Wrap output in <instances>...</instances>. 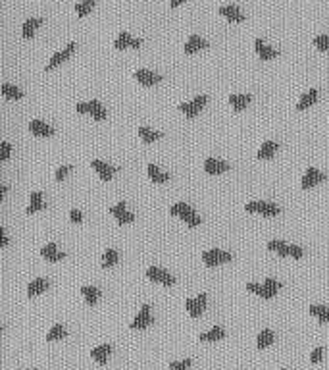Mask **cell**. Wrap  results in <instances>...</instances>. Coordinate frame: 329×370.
<instances>
[{"mask_svg":"<svg viewBox=\"0 0 329 370\" xmlns=\"http://www.w3.org/2000/svg\"><path fill=\"white\" fill-rule=\"evenodd\" d=\"M170 212H172L174 216H179L185 224H189L191 228H197L198 224H200V216L195 212V208L191 207V205H187V203H176V205H172V207H170Z\"/></svg>","mask_w":329,"mask_h":370,"instance_id":"1","label":"cell"},{"mask_svg":"<svg viewBox=\"0 0 329 370\" xmlns=\"http://www.w3.org/2000/svg\"><path fill=\"white\" fill-rule=\"evenodd\" d=\"M318 320H319V322H321V324H325V322H329V309H327V306H325V309H323V311L319 313Z\"/></svg>","mask_w":329,"mask_h":370,"instance_id":"47","label":"cell"},{"mask_svg":"<svg viewBox=\"0 0 329 370\" xmlns=\"http://www.w3.org/2000/svg\"><path fill=\"white\" fill-rule=\"evenodd\" d=\"M6 245H8V233L4 228H0V247H6Z\"/></svg>","mask_w":329,"mask_h":370,"instance_id":"48","label":"cell"},{"mask_svg":"<svg viewBox=\"0 0 329 370\" xmlns=\"http://www.w3.org/2000/svg\"><path fill=\"white\" fill-rule=\"evenodd\" d=\"M318 89H308L306 93H302L300 100L296 102V110H306L308 106H312L316 100H318Z\"/></svg>","mask_w":329,"mask_h":370,"instance_id":"24","label":"cell"},{"mask_svg":"<svg viewBox=\"0 0 329 370\" xmlns=\"http://www.w3.org/2000/svg\"><path fill=\"white\" fill-rule=\"evenodd\" d=\"M141 44H143V41L137 39V37H133L129 31H120V35L114 41V46L118 50H123V48H139Z\"/></svg>","mask_w":329,"mask_h":370,"instance_id":"8","label":"cell"},{"mask_svg":"<svg viewBox=\"0 0 329 370\" xmlns=\"http://www.w3.org/2000/svg\"><path fill=\"white\" fill-rule=\"evenodd\" d=\"M323 309H325L323 305H310V306H308V313H310L312 316H316V318H318L319 313H321Z\"/></svg>","mask_w":329,"mask_h":370,"instance_id":"45","label":"cell"},{"mask_svg":"<svg viewBox=\"0 0 329 370\" xmlns=\"http://www.w3.org/2000/svg\"><path fill=\"white\" fill-rule=\"evenodd\" d=\"M135 79L141 83V85H146V87H150V85H156V83H160L162 81V76L160 74H156L152 70H146V68H139V70H135Z\"/></svg>","mask_w":329,"mask_h":370,"instance_id":"10","label":"cell"},{"mask_svg":"<svg viewBox=\"0 0 329 370\" xmlns=\"http://www.w3.org/2000/svg\"><path fill=\"white\" fill-rule=\"evenodd\" d=\"M268 249L270 251H275L277 255H281V257H289V249H291V245L285 243V241L281 239H272L268 243Z\"/></svg>","mask_w":329,"mask_h":370,"instance_id":"34","label":"cell"},{"mask_svg":"<svg viewBox=\"0 0 329 370\" xmlns=\"http://www.w3.org/2000/svg\"><path fill=\"white\" fill-rule=\"evenodd\" d=\"M118 259H120L118 251L110 247V249H106L104 251V255H102V266H104V268H112V266L118 262Z\"/></svg>","mask_w":329,"mask_h":370,"instance_id":"35","label":"cell"},{"mask_svg":"<svg viewBox=\"0 0 329 370\" xmlns=\"http://www.w3.org/2000/svg\"><path fill=\"white\" fill-rule=\"evenodd\" d=\"M69 218H71V222H81L83 220V214L77 210V208H71V212H69Z\"/></svg>","mask_w":329,"mask_h":370,"instance_id":"46","label":"cell"},{"mask_svg":"<svg viewBox=\"0 0 329 370\" xmlns=\"http://www.w3.org/2000/svg\"><path fill=\"white\" fill-rule=\"evenodd\" d=\"M146 172H148V177L152 179L154 183H166V181H170V174L162 172L156 164H148L146 166Z\"/></svg>","mask_w":329,"mask_h":370,"instance_id":"25","label":"cell"},{"mask_svg":"<svg viewBox=\"0 0 329 370\" xmlns=\"http://www.w3.org/2000/svg\"><path fill=\"white\" fill-rule=\"evenodd\" d=\"M139 137H141L144 143H152V141H156V139H160L162 133L156 130H150L148 126H139Z\"/></svg>","mask_w":329,"mask_h":370,"instance_id":"33","label":"cell"},{"mask_svg":"<svg viewBox=\"0 0 329 370\" xmlns=\"http://www.w3.org/2000/svg\"><path fill=\"white\" fill-rule=\"evenodd\" d=\"M75 108L79 114H91L95 120H106V116H108L106 108L102 106V102L97 100V98H93L89 102H77Z\"/></svg>","mask_w":329,"mask_h":370,"instance_id":"2","label":"cell"},{"mask_svg":"<svg viewBox=\"0 0 329 370\" xmlns=\"http://www.w3.org/2000/svg\"><path fill=\"white\" fill-rule=\"evenodd\" d=\"M277 149H279V145L277 141H264L262 147L258 149V158H272L275 153H277Z\"/></svg>","mask_w":329,"mask_h":370,"instance_id":"30","label":"cell"},{"mask_svg":"<svg viewBox=\"0 0 329 370\" xmlns=\"http://www.w3.org/2000/svg\"><path fill=\"white\" fill-rule=\"evenodd\" d=\"M219 14L225 16V18L231 20V22H242V20H244L242 10L239 6H235V4H223V6H219Z\"/></svg>","mask_w":329,"mask_h":370,"instance_id":"21","label":"cell"},{"mask_svg":"<svg viewBox=\"0 0 329 370\" xmlns=\"http://www.w3.org/2000/svg\"><path fill=\"white\" fill-rule=\"evenodd\" d=\"M75 46H77L75 43H69V44H66L62 50L54 52V54H52V58L48 60V64H46V70H52V68H56L58 64H62V62H64L66 58H69V54L75 50Z\"/></svg>","mask_w":329,"mask_h":370,"instance_id":"14","label":"cell"},{"mask_svg":"<svg viewBox=\"0 0 329 370\" xmlns=\"http://www.w3.org/2000/svg\"><path fill=\"white\" fill-rule=\"evenodd\" d=\"M93 6H95V0H83V2H77V4H75L77 16H79V18L87 16L89 12L93 10Z\"/></svg>","mask_w":329,"mask_h":370,"instance_id":"38","label":"cell"},{"mask_svg":"<svg viewBox=\"0 0 329 370\" xmlns=\"http://www.w3.org/2000/svg\"><path fill=\"white\" fill-rule=\"evenodd\" d=\"M246 212H260L262 216H277L279 212H281V208L277 207L275 203H270V201H251V203H246V207H244Z\"/></svg>","mask_w":329,"mask_h":370,"instance_id":"3","label":"cell"},{"mask_svg":"<svg viewBox=\"0 0 329 370\" xmlns=\"http://www.w3.org/2000/svg\"><path fill=\"white\" fill-rule=\"evenodd\" d=\"M29 131L37 135V137H48V135H52L54 133V128L50 126V124H46L43 120H31L29 124Z\"/></svg>","mask_w":329,"mask_h":370,"instance_id":"17","label":"cell"},{"mask_svg":"<svg viewBox=\"0 0 329 370\" xmlns=\"http://www.w3.org/2000/svg\"><path fill=\"white\" fill-rule=\"evenodd\" d=\"M6 193H8V185H2V187H0V199H4Z\"/></svg>","mask_w":329,"mask_h":370,"instance_id":"49","label":"cell"},{"mask_svg":"<svg viewBox=\"0 0 329 370\" xmlns=\"http://www.w3.org/2000/svg\"><path fill=\"white\" fill-rule=\"evenodd\" d=\"M189 366H191V359L172 360L170 362V370H189Z\"/></svg>","mask_w":329,"mask_h":370,"instance_id":"41","label":"cell"},{"mask_svg":"<svg viewBox=\"0 0 329 370\" xmlns=\"http://www.w3.org/2000/svg\"><path fill=\"white\" fill-rule=\"evenodd\" d=\"M206 100H208L206 95H197V97L193 98V100H189V102H181V104H179V110H181L185 116H189V118H195L198 112L204 108Z\"/></svg>","mask_w":329,"mask_h":370,"instance_id":"5","label":"cell"},{"mask_svg":"<svg viewBox=\"0 0 329 370\" xmlns=\"http://www.w3.org/2000/svg\"><path fill=\"white\" fill-rule=\"evenodd\" d=\"M254 48H256V52H258V56H260L262 60H272V58H275V56L279 54L277 48L268 46V44L264 43V39H260V37L254 41Z\"/></svg>","mask_w":329,"mask_h":370,"instance_id":"19","label":"cell"},{"mask_svg":"<svg viewBox=\"0 0 329 370\" xmlns=\"http://www.w3.org/2000/svg\"><path fill=\"white\" fill-rule=\"evenodd\" d=\"M206 299H208L206 293H200L197 297H189L185 301V309L189 311V315L193 316V318L202 315V311L206 309Z\"/></svg>","mask_w":329,"mask_h":370,"instance_id":"7","label":"cell"},{"mask_svg":"<svg viewBox=\"0 0 329 370\" xmlns=\"http://www.w3.org/2000/svg\"><path fill=\"white\" fill-rule=\"evenodd\" d=\"M223 336H225V330L221 326H214V328H210L208 332L200 334L198 339H200V341H218V339H221Z\"/></svg>","mask_w":329,"mask_h":370,"instance_id":"31","label":"cell"},{"mask_svg":"<svg viewBox=\"0 0 329 370\" xmlns=\"http://www.w3.org/2000/svg\"><path fill=\"white\" fill-rule=\"evenodd\" d=\"M152 315H150V305H143L141 306V313L135 316V320H133L129 328L131 330H144V328H148L152 324Z\"/></svg>","mask_w":329,"mask_h":370,"instance_id":"12","label":"cell"},{"mask_svg":"<svg viewBox=\"0 0 329 370\" xmlns=\"http://www.w3.org/2000/svg\"><path fill=\"white\" fill-rule=\"evenodd\" d=\"M110 353H112V345L110 343H102V345H99V347H95L91 351V357L97 360L99 364H106Z\"/></svg>","mask_w":329,"mask_h":370,"instance_id":"23","label":"cell"},{"mask_svg":"<svg viewBox=\"0 0 329 370\" xmlns=\"http://www.w3.org/2000/svg\"><path fill=\"white\" fill-rule=\"evenodd\" d=\"M66 328L62 326V324H54V326L48 330V334H46V341H58V339L66 338Z\"/></svg>","mask_w":329,"mask_h":370,"instance_id":"36","label":"cell"},{"mask_svg":"<svg viewBox=\"0 0 329 370\" xmlns=\"http://www.w3.org/2000/svg\"><path fill=\"white\" fill-rule=\"evenodd\" d=\"M327 179V175L323 174L321 170H318V168H308L306 174L302 175V181H300V185H302V189H310V187H314V185L321 183V181H325Z\"/></svg>","mask_w":329,"mask_h":370,"instance_id":"9","label":"cell"},{"mask_svg":"<svg viewBox=\"0 0 329 370\" xmlns=\"http://www.w3.org/2000/svg\"><path fill=\"white\" fill-rule=\"evenodd\" d=\"M262 285H264V299H272L281 289V283L277 282L275 278H266Z\"/></svg>","mask_w":329,"mask_h":370,"instance_id":"28","label":"cell"},{"mask_svg":"<svg viewBox=\"0 0 329 370\" xmlns=\"http://www.w3.org/2000/svg\"><path fill=\"white\" fill-rule=\"evenodd\" d=\"M231 166L227 162H223V160H219V158H214V156H210L204 160V170L208 172V174L216 175V174H223V172H227Z\"/></svg>","mask_w":329,"mask_h":370,"instance_id":"16","label":"cell"},{"mask_svg":"<svg viewBox=\"0 0 329 370\" xmlns=\"http://www.w3.org/2000/svg\"><path fill=\"white\" fill-rule=\"evenodd\" d=\"M48 287H50L48 278H37V280L29 282V285H27V297H29V299H31V297H37V295L44 293Z\"/></svg>","mask_w":329,"mask_h":370,"instance_id":"18","label":"cell"},{"mask_svg":"<svg viewBox=\"0 0 329 370\" xmlns=\"http://www.w3.org/2000/svg\"><path fill=\"white\" fill-rule=\"evenodd\" d=\"M43 23V18H29V20H25L22 25V35L25 37V39H29V37H33L35 31H37V27Z\"/></svg>","mask_w":329,"mask_h":370,"instance_id":"26","label":"cell"},{"mask_svg":"<svg viewBox=\"0 0 329 370\" xmlns=\"http://www.w3.org/2000/svg\"><path fill=\"white\" fill-rule=\"evenodd\" d=\"M181 2H183V0H174V2H172V8H174V6H179Z\"/></svg>","mask_w":329,"mask_h":370,"instance_id":"50","label":"cell"},{"mask_svg":"<svg viewBox=\"0 0 329 370\" xmlns=\"http://www.w3.org/2000/svg\"><path fill=\"white\" fill-rule=\"evenodd\" d=\"M231 259H233V255L221 249H208L202 253V262L206 266H218V264H223V262H231Z\"/></svg>","mask_w":329,"mask_h":370,"instance_id":"4","label":"cell"},{"mask_svg":"<svg viewBox=\"0 0 329 370\" xmlns=\"http://www.w3.org/2000/svg\"><path fill=\"white\" fill-rule=\"evenodd\" d=\"M274 341H275V334L272 332V330H270V328H264L262 332L258 334L256 345H258V349H266V347H270Z\"/></svg>","mask_w":329,"mask_h":370,"instance_id":"29","label":"cell"},{"mask_svg":"<svg viewBox=\"0 0 329 370\" xmlns=\"http://www.w3.org/2000/svg\"><path fill=\"white\" fill-rule=\"evenodd\" d=\"M283 370H291V368H283Z\"/></svg>","mask_w":329,"mask_h":370,"instance_id":"51","label":"cell"},{"mask_svg":"<svg viewBox=\"0 0 329 370\" xmlns=\"http://www.w3.org/2000/svg\"><path fill=\"white\" fill-rule=\"evenodd\" d=\"M314 44L319 50H327L329 48V35H316L314 37Z\"/></svg>","mask_w":329,"mask_h":370,"instance_id":"39","label":"cell"},{"mask_svg":"<svg viewBox=\"0 0 329 370\" xmlns=\"http://www.w3.org/2000/svg\"><path fill=\"white\" fill-rule=\"evenodd\" d=\"M41 255H43L48 262H60L66 259V253L58 249L54 243H46L44 247H41Z\"/></svg>","mask_w":329,"mask_h":370,"instance_id":"15","label":"cell"},{"mask_svg":"<svg viewBox=\"0 0 329 370\" xmlns=\"http://www.w3.org/2000/svg\"><path fill=\"white\" fill-rule=\"evenodd\" d=\"M2 95L6 98H22L23 97L22 89L12 85V83H2Z\"/></svg>","mask_w":329,"mask_h":370,"instance_id":"37","label":"cell"},{"mask_svg":"<svg viewBox=\"0 0 329 370\" xmlns=\"http://www.w3.org/2000/svg\"><path fill=\"white\" fill-rule=\"evenodd\" d=\"M81 293L85 297V301H87V305H97L100 299V289L99 287H95V285H83L81 287Z\"/></svg>","mask_w":329,"mask_h":370,"instance_id":"27","label":"cell"},{"mask_svg":"<svg viewBox=\"0 0 329 370\" xmlns=\"http://www.w3.org/2000/svg\"><path fill=\"white\" fill-rule=\"evenodd\" d=\"M44 208V201H43V193L41 191H33L31 193V203L27 207V214H33V212H39Z\"/></svg>","mask_w":329,"mask_h":370,"instance_id":"32","label":"cell"},{"mask_svg":"<svg viewBox=\"0 0 329 370\" xmlns=\"http://www.w3.org/2000/svg\"><path fill=\"white\" fill-rule=\"evenodd\" d=\"M251 100H253V95H249V93H233V95H229V104L237 112L246 108L251 104Z\"/></svg>","mask_w":329,"mask_h":370,"instance_id":"20","label":"cell"},{"mask_svg":"<svg viewBox=\"0 0 329 370\" xmlns=\"http://www.w3.org/2000/svg\"><path fill=\"white\" fill-rule=\"evenodd\" d=\"M146 278L156 283H162V285H174L176 283V278L170 272H166L164 268H160V266H148L146 268Z\"/></svg>","mask_w":329,"mask_h":370,"instance_id":"6","label":"cell"},{"mask_svg":"<svg viewBox=\"0 0 329 370\" xmlns=\"http://www.w3.org/2000/svg\"><path fill=\"white\" fill-rule=\"evenodd\" d=\"M12 154V145L8 141H0V160H8Z\"/></svg>","mask_w":329,"mask_h":370,"instance_id":"40","label":"cell"},{"mask_svg":"<svg viewBox=\"0 0 329 370\" xmlns=\"http://www.w3.org/2000/svg\"><path fill=\"white\" fill-rule=\"evenodd\" d=\"M91 166H93V170H97L99 177L100 179H104V181H110V179L114 177V174L118 172V168H116V166L104 162V160H99V158L91 160Z\"/></svg>","mask_w":329,"mask_h":370,"instance_id":"11","label":"cell"},{"mask_svg":"<svg viewBox=\"0 0 329 370\" xmlns=\"http://www.w3.org/2000/svg\"><path fill=\"white\" fill-rule=\"evenodd\" d=\"M302 255H304L302 247H298V245H291V249H289V257H293V259H300Z\"/></svg>","mask_w":329,"mask_h":370,"instance_id":"44","label":"cell"},{"mask_svg":"<svg viewBox=\"0 0 329 370\" xmlns=\"http://www.w3.org/2000/svg\"><path fill=\"white\" fill-rule=\"evenodd\" d=\"M22 370H25V368H22Z\"/></svg>","mask_w":329,"mask_h":370,"instance_id":"52","label":"cell"},{"mask_svg":"<svg viewBox=\"0 0 329 370\" xmlns=\"http://www.w3.org/2000/svg\"><path fill=\"white\" fill-rule=\"evenodd\" d=\"M323 359V347H316L312 351V355H310V362H319V360Z\"/></svg>","mask_w":329,"mask_h":370,"instance_id":"43","label":"cell"},{"mask_svg":"<svg viewBox=\"0 0 329 370\" xmlns=\"http://www.w3.org/2000/svg\"><path fill=\"white\" fill-rule=\"evenodd\" d=\"M69 170H71V166H67V164H64V166H60L58 170H56V181H62L64 177H66L67 174H69Z\"/></svg>","mask_w":329,"mask_h":370,"instance_id":"42","label":"cell"},{"mask_svg":"<svg viewBox=\"0 0 329 370\" xmlns=\"http://www.w3.org/2000/svg\"><path fill=\"white\" fill-rule=\"evenodd\" d=\"M110 212H112V216H116L118 220V224H129L135 220V214L127 210L125 207V201H120L118 205H114V207H110Z\"/></svg>","mask_w":329,"mask_h":370,"instance_id":"13","label":"cell"},{"mask_svg":"<svg viewBox=\"0 0 329 370\" xmlns=\"http://www.w3.org/2000/svg\"><path fill=\"white\" fill-rule=\"evenodd\" d=\"M206 46H208L206 39H202L200 35H191L185 43V52L187 54H193V52H197L200 48H206Z\"/></svg>","mask_w":329,"mask_h":370,"instance_id":"22","label":"cell"}]
</instances>
